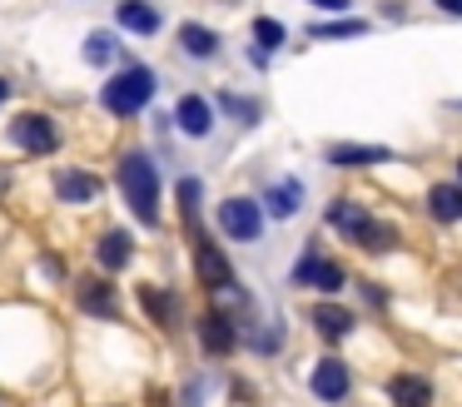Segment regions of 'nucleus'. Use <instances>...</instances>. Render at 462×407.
Listing matches in <instances>:
<instances>
[{
  "instance_id": "f257e3e1",
  "label": "nucleus",
  "mask_w": 462,
  "mask_h": 407,
  "mask_svg": "<svg viewBox=\"0 0 462 407\" xmlns=\"http://www.w3.org/2000/svg\"><path fill=\"white\" fill-rule=\"evenodd\" d=\"M115 189H120L125 208L134 214L140 228H160L164 218V179H160V159L140 144H125L115 154Z\"/></svg>"
},
{
  "instance_id": "f03ea898",
  "label": "nucleus",
  "mask_w": 462,
  "mask_h": 407,
  "mask_svg": "<svg viewBox=\"0 0 462 407\" xmlns=\"http://www.w3.org/2000/svg\"><path fill=\"white\" fill-rule=\"evenodd\" d=\"M160 85H164V75L154 65H144V60H125V65H115L110 75H105L100 109L110 119H140L144 109L160 99Z\"/></svg>"
},
{
  "instance_id": "7ed1b4c3",
  "label": "nucleus",
  "mask_w": 462,
  "mask_h": 407,
  "mask_svg": "<svg viewBox=\"0 0 462 407\" xmlns=\"http://www.w3.org/2000/svg\"><path fill=\"white\" fill-rule=\"evenodd\" d=\"M184 234H189V258H194V278H199V288H204V293H214V298L234 293V288H239V273H234L224 244L204 224L184 228Z\"/></svg>"
},
{
  "instance_id": "20e7f679",
  "label": "nucleus",
  "mask_w": 462,
  "mask_h": 407,
  "mask_svg": "<svg viewBox=\"0 0 462 407\" xmlns=\"http://www.w3.org/2000/svg\"><path fill=\"white\" fill-rule=\"evenodd\" d=\"M214 228H219L229 244L254 248V244H263V234H269V214H263L259 194H229V199H219V208H214Z\"/></svg>"
},
{
  "instance_id": "39448f33",
  "label": "nucleus",
  "mask_w": 462,
  "mask_h": 407,
  "mask_svg": "<svg viewBox=\"0 0 462 407\" xmlns=\"http://www.w3.org/2000/svg\"><path fill=\"white\" fill-rule=\"evenodd\" d=\"M289 283H293V288H309V293H319V298H338L343 288L353 283V273H348V264H338L333 254H323L319 238H313V244L303 248L299 258H293Z\"/></svg>"
},
{
  "instance_id": "423d86ee",
  "label": "nucleus",
  "mask_w": 462,
  "mask_h": 407,
  "mask_svg": "<svg viewBox=\"0 0 462 407\" xmlns=\"http://www.w3.org/2000/svg\"><path fill=\"white\" fill-rule=\"evenodd\" d=\"M5 144L41 159V154H55V149L65 144V129L51 109H21V115H11V125H5Z\"/></svg>"
},
{
  "instance_id": "0eeeda50",
  "label": "nucleus",
  "mask_w": 462,
  "mask_h": 407,
  "mask_svg": "<svg viewBox=\"0 0 462 407\" xmlns=\"http://www.w3.org/2000/svg\"><path fill=\"white\" fill-rule=\"evenodd\" d=\"M170 119H174V134L189 139V144H214V134H219V125H224L214 99L199 95V89H184V95L174 99Z\"/></svg>"
},
{
  "instance_id": "6e6552de",
  "label": "nucleus",
  "mask_w": 462,
  "mask_h": 407,
  "mask_svg": "<svg viewBox=\"0 0 462 407\" xmlns=\"http://www.w3.org/2000/svg\"><path fill=\"white\" fill-rule=\"evenodd\" d=\"M170 45H174V60H184V65H219L224 60V30L209 25V20H180Z\"/></svg>"
},
{
  "instance_id": "1a4fd4ad",
  "label": "nucleus",
  "mask_w": 462,
  "mask_h": 407,
  "mask_svg": "<svg viewBox=\"0 0 462 407\" xmlns=\"http://www.w3.org/2000/svg\"><path fill=\"white\" fill-rule=\"evenodd\" d=\"M75 308H80L85 318H95V323H120V313H125L120 288H115L110 273H80V283H75Z\"/></svg>"
},
{
  "instance_id": "9d476101",
  "label": "nucleus",
  "mask_w": 462,
  "mask_h": 407,
  "mask_svg": "<svg viewBox=\"0 0 462 407\" xmlns=\"http://www.w3.org/2000/svg\"><path fill=\"white\" fill-rule=\"evenodd\" d=\"M110 20L120 35H134V40H160L170 30V15H164L160 0H115Z\"/></svg>"
},
{
  "instance_id": "9b49d317",
  "label": "nucleus",
  "mask_w": 462,
  "mask_h": 407,
  "mask_svg": "<svg viewBox=\"0 0 462 407\" xmlns=\"http://www.w3.org/2000/svg\"><path fill=\"white\" fill-rule=\"evenodd\" d=\"M309 393L319 397L323 407H343L353 397V367H348V357H338V353H323L319 363L309 367Z\"/></svg>"
},
{
  "instance_id": "f8f14e48",
  "label": "nucleus",
  "mask_w": 462,
  "mask_h": 407,
  "mask_svg": "<svg viewBox=\"0 0 462 407\" xmlns=\"http://www.w3.org/2000/svg\"><path fill=\"white\" fill-rule=\"evenodd\" d=\"M259 204L269 214V224H289V218H299L309 208V184L299 174H279L259 189Z\"/></svg>"
},
{
  "instance_id": "ddd939ff",
  "label": "nucleus",
  "mask_w": 462,
  "mask_h": 407,
  "mask_svg": "<svg viewBox=\"0 0 462 407\" xmlns=\"http://www.w3.org/2000/svg\"><path fill=\"white\" fill-rule=\"evenodd\" d=\"M194 333H199V347H204L209 357L239 353V323H234V313H229L224 303L199 308V318H194Z\"/></svg>"
},
{
  "instance_id": "4468645a",
  "label": "nucleus",
  "mask_w": 462,
  "mask_h": 407,
  "mask_svg": "<svg viewBox=\"0 0 462 407\" xmlns=\"http://www.w3.org/2000/svg\"><path fill=\"white\" fill-rule=\"evenodd\" d=\"M398 149L393 144H368V139H328L323 144V164L328 169H378V164H393Z\"/></svg>"
},
{
  "instance_id": "2eb2a0df",
  "label": "nucleus",
  "mask_w": 462,
  "mask_h": 407,
  "mask_svg": "<svg viewBox=\"0 0 462 407\" xmlns=\"http://www.w3.org/2000/svg\"><path fill=\"white\" fill-rule=\"evenodd\" d=\"M51 194L60 199L65 208H90L95 199L105 194V179L95 169H80V164H65L51 174Z\"/></svg>"
},
{
  "instance_id": "dca6fc26",
  "label": "nucleus",
  "mask_w": 462,
  "mask_h": 407,
  "mask_svg": "<svg viewBox=\"0 0 462 407\" xmlns=\"http://www.w3.org/2000/svg\"><path fill=\"white\" fill-rule=\"evenodd\" d=\"M343 238H348V244L358 248V254H373V258L398 254V248H402V228L393 224V218H378L373 208H368V214H363V218H358V224H353Z\"/></svg>"
},
{
  "instance_id": "f3484780",
  "label": "nucleus",
  "mask_w": 462,
  "mask_h": 407,
  "mask_svg": "<svg viewBox=\"0 0 462 407\" xmlns=\"http://www.w3.org/2000/svg\"><path fill=\"white\" fill-rule=\"evenodd\" d=\"M373 30H378V20H373V15H358V10H348V15L309 20V25H303V35H309L313 45H343V40H368Z\"/></svg>"
},
{
  "instance_id": "a211bd4d",
  "label": "nucleus",
  "mask_w": 462,
  "mask_h": 407,
  "mask_svg": "<svg viewBox=\"0 0 462 407\" xmlns=\"http://www.w3.org/2000/svg\"><path fill=\"white\" fill-rule=\"evenodd\" d=\"M134 254H140L134 228H125V224L100 228V238H95V268H100V273H125V268L134 264Z\"/></svg>"
},
{
  "instance_id": "6ab92c4d",
  "label": "nucleus",
  "mask_w": 462,
  "mask_h": 407,
  "mask_svg": "<svg viewBox=\"0 0 462 407\" xmlns=\"http://www.w3.org/2000/svg\"><path fill=\"white\" fill-rule=\"evenodd\" d=\"M134 298H140L144 318H150L160 333H180V328H184V303H180V293H174V288L140 283V288H134Z\"/></svg>"
},
{
  "instance_id": "aec40b11",
  "label": "nucleus",
  "mask_w": 462,
  "mask_h": 407,
  "mask_svg": "<svg viewBox=\"0 0 462 407\" xmlns=\"http://www.w3.org/2000/svg\"><path fill=\"white\" fill-rule=\"evenodd\" d=\"M309 323L323 343H343V338L358 333V308L338 303V298H319V303L309 308Z\"/></svg>"
},
{
  "instance_id": "412c9836",
  "label": "nucleus",
  "mask_w": 462,
  "mask_h": 407,
  "mask_svg": "<svg viewBox=\"0 0 462 407\" xmlns=\"http://www.w3.org/2000/svg\"><path fill=\"white\" fill-rule=\"evenodd\" d=\"M80 60L90 69H100V75H110L115 65H125V60H130V50H125L120 30L95 25V30H85V40H80Z\"/></svg>"
},
{
  "instance_id": "4be33fe9",
  "label": "nucleus",
  "mask_w": 462,
  "mask_h": 407,
  "mask_svg": "<svg viewBox=\"0 0 462 407\" xmlns=\"http://www.w3.org/2000/svg\"><path fill=\"white\" fill-rule=\"evenodd\" d=\"M214 109H219V119L224 125H234V129H259L263 125V99L259 95H244V89H214Z\"/></svg>"
},
{
  "instance_id": "5701e85b",
  "label": "nucleus",
  "mask_w": 462,
  "mask_h": 407,
  "mask_svg": "<svg viewBox=\"0 0 462 407\" xmlns=\"http://www.w3.org/2000/svg\"><path fill=\"white\" fill-rule=\"evenodd\" d=\"M388 402L393 407H432L438 402V387L422 373H393L388 377Z\"/></svg>"
},
{
  "instance_id": "b1692460",
  "label": "nucleus",
  "mask_w": 462,
  "mask_h": 407,
  "mask_svg": "<svg viewBox=\"0 0 462 407\" xmlns=\"http://www.w3.org/2000/svg\"><path fill=\"white\" fill-rule=\"evenodd\" d=\"M422 208H428L432 224H462V184L457 179H438L422 194Z\"/></svg>"
},
{
  "instance_id": "393cba45",
  "label": "nucleus",
  "mask_w": 462,
  "mask_h": 407,
  "mask_svg": "<svg viewBox=\"0 0 462 407\" xmlns=\"http://www.w3.org/2000/svg\"><path fill=\"white\" fill-rule=\"evenodd\" d=\"M249 353H259V357H279V347L289 343V323H283L279 313H269V318H259L254 328H244V338H239Z\"/></svg>"
},
{
  "instance_id": "a878e982",
  "label": "nucleus",
  "mask_w": 462,
  "mask_h": 407,
  "mask_svg": "<svg viewBox=\"0 0 462 407\" xmlns=\"http://www.w3.org/2000/svg\"><path fill=\"white\" fill-rule=\"evenodd\" d=\"M204 179L199 174H180L174 179V204H180V224L184 228H194V224H204Z\"/></svg>"
},
{
  "instance_id": "bb28decb",
  "label": "nucleus",
  "mask_w": 462,
  "mask_h": 407,
  "mask_svg": "<svg viewBox=\"0 0 462 407\" xmlns=\"http://www.w3.org/2000/svg\"><path fill=\"white\" fill-rule=\"evenodd\" d=\"M289 20H279V15H254L249 20V45H259V50H269V55H279V50H289Z\"/></svg>"
},
{
  "instance_id": "cd10ccee",
  "label": "nucleus",
  "mask_w": 462,
  "mask_h": 407,
  "mask_svg": "<svg viewBox=\"0 0 462 407\" xmlns=\"http://www.w3.org/2000/svg\"><path fill=\"white\" fill-rule=\"evenodd\" d=\"M363 214H368V204H358L353 194H338V199H328V208H323V224H328L333 234H348Z\"/></svg>"
},
{
  "instance_id": "c85d7f7f",
  "label": "nucleus",
  "mask_w": 462,
  "mask_h": 407,
  "mask_svg": "<svg viewBox=\"0 0 462 407\" xmlns=\"http://www.w3.org/2000/svg\"><path fill=\"white\" fill-rule=\"evenodd\" d=\"M358 293H363V303H368L373 313H383V308H388V288H378V283H363V278H358Z\"/></svg>"
},
{
  "instance_id": "c756f323",
  "label": "nucleus",
  "mask_w": 462,
  "mask_h": 407,
  "mask_svg": "<svg viewBox=\"0 0 462 407\" xmlns=\"http://www.w3.org/2000/svg\"><path fill=\"white\" fill-rule=\"evenodd\" d=\"M180 407H204V377H189L180 387Z\"/></svg>"
},
{
  "instance_id": "7c9ffc66",
  "label": "nucleus",
  "mask_w": 462,
  "mask_h": 407,
  "mask_svg": "<svg viewBox=\"0 0 462 407\" xmlns=\"http://www.w3.org/2000/svg\"><path fill=\"white\" fill-rule=\"evenodd\" d=\"M303 5L323 10V15H348V10H353V0H303Z\"/></svg>"
},
{
  "instance_id": "2f4dec72",
  "label": "nucleus",
  "mask_w": 462,
  "mask_h": 407,
  "mask_svg": "<svg viewBox=\"0 0 462 407\" xmlns=\"http://www.w3.org/2000/svg\"><path fill=\"white\" fill-rule=\"evenodd\" d=\"M244 60H249L254 69H269L273 65V55H269V50H259V45H244Z\"/></svg>"
},
{
  "instance_id": "473e14b6",
  "label": "nucleus",
  "mask_w": 462,
  "mask_h": 407,
  "mask_svg": "<svg viewBox=\"0 0 462 407\" xmlns=\"http://www.w3.org/2000/svg\"><path fill=\"white\" fill-rule=\"evenodd\" d=\"M432 10H438L442 20H462V0H428Z\"/></svg>"
},
{
  "instance_id": "72a5a7b5",
  "label": "nucleus",
  "mask_w": 462,
  "mask_h": 407,
  "mask_svg": "<svg viewBox=\"0 0 462 407\" xmlns=\"http://www.w3.org/2000/svg\"><path fill=\"white\" fill-rule=\"evenodd\" d=\"M378 15H383V20H408V5H402V0H383Z\"/></svg>"
},
{
  "instance_id": "f704fd0d",
  "label": "nucleus",
  "mask_w": 462,
  "mask_h": 407,
  "mask_svg": "<svg viewBox=\"0 0 462 407\" xmlns=\"http://www.w3.org/2000/svg\"><path fill=\"white\" fill-rule=\"evenodd\" d=\"M41 268H45V278H51V283H60V278H65V264H60L55 254H45V258H41Z\"/></svg>"
},
{
  "instance_id": "c9c22d12",
  "label": "nucleus",
  "mask_w": 462,
  "mask_h": 407,
  "mask_svg": "<svg viewBox=\"0 0 462 407\" xmlns=\"http://www.w3.org/2000/svg\"><path fill=\"white\" fill-rule=\"evenodd\" d=\"M15 95V85H11V75H0V105H5V99Z\"/></svg>"
},
{
  "instance_id": "e433bc0d",
  "label": "nucleus",
  "mask_w": 462,
  "mask_h": 407,
  "mask_svg": "<svg viewBox=\"0 0 462 407\" xmlns=\"http://www.w3.org/2000/svg\"><path fill=\"white\" fill-rule=\"evenodd\" d=\"M457 184H462V154H457Z\"/></svg>"
},
{
  "instance_id": "4c0bfd02",
  "label": "nucleus",
  "mask_w": 462,
  "mask_h": 407,
  "mask_svg": "<svg viewBox=\"0 0 462 407\" xmlns=\"http://www.w3.org/2000/svg\"><path fill=\"white\" fill-rule=\"evenodd\" d=\"M75 5H90V0H75Z\"/></svg>"
}]
</instances>
